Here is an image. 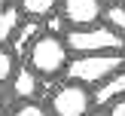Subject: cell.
Wrapping results in <instances>:
<instances>
[{"instance_id":"12","label":"cell","mask_w":125,"mask_h":116,"mask_svg":"<svg viewBox=\"0 0 125 116\" xmlns=\"http://www.w3.org/2000/svg\"><path fill=\"white\" fill-rule=\"evenodd\" d=\"M15 67H18V58L12 55V49L9 46H0V85H6L12 79Z\"/></svg>"},{"instance_id":"3","label":"cell","mask_w":125,"mask_h":116,"mask_svg":"<svg viewBox=\"0 0 125 116\" xmlns=\"http://www.w3.org/2000/svg\"><path fill=\"white\" fill-rule=\"evenodd\" d=\"M122 67H125L122 52H113V55H76L67 64V76H70V83H79V85L89 89V85H101L104 79H110Z\"/></svg>"},{"instance_id":"15","label":"cell","mask_w":125,"mask_h":116,"mask_svg":"<svg viewBox=\"0 0 125 116\" xmlns=\"http://www.w3.org/2000/svg\"><path fill=\"white\" fill-rule=\"evenodd\" d=\"M6 6H9V0H0V9H6Z\"/></svg>"},{"instance_id":"17","label":"cell","mask_w":125,"mask_h":116,"mask_svg":"<svg viewBox=\"0 0 125 116\" xmlns=\"http://www.w3.org/2000/svg\"><path fill=\"white\" fill-rule=\"evenodd\" d=\"M0 113H3V95H0Z\"/></svg>"},{"instance_id":"10","label":"cell","mask_w":125,"mask_h":116,"mask_svg":"<svg viewBox=\"0 0 125 116\" xmlns=\"http://www.w3.org/2000/svg\"><path fill=\"white\" fill-rule=\"evenodd\" d=\"M15 6H18L28 18L40 21V18H49V15H55V12H58L61 0H18Z\"/></svg>"},{"instance_id":"6","label":"cell","mask_w":125,"mask_h":116,"mask_svg":"<svg viewBox=\"0 0 125 116\" xmlns=\"http://www.w3.org/2000/svg\"><path fill=\"white\" fill-rule=\"evenodd\" d=\"M9 92L15 101H34L40 95V73L31 70L28 64H18L12 79H9Z\"/></svg>"},{"instance_id":"8","label":"cell","mask_w":125,"mask_h":116,"mask_svg":"<svg viewBox=\"0 0 125 116\" xmlns=\"http://www.w3.org/2000/svg\"><path fill=\"white\" fill-rule=\"evenodd\" d=\"M37 37H43V28H40V21H34V18H31L28 24L21 21V28L15 31V37H12V55H21V58H28V52H31V46H34L37 43Z\"/></svg>"},{"instance_id":"13","label":"cell","mask_w":125,"mask_h":116,"mask_svg":"<svg viewBox=\"0 0 125 116\" xmlns=\"http://www.w3.org/2000/svg\"><path fill=\"white\" fill-rule=\"evenodd\" d=\"M9 116H49V110L43 104H37V101H18L9 110Z\"/></svg>"},{"instance_id":"2","label":"cell","mask_w":125,"mask_h":116,"mask_svg":"<svg viewBox=\"0 0 125 116\" xmlns=\"http://www.w3.org/2000/svg\"><path fill=\"white\" fill-rule=\"evenodd\" d=\"M70 49H67L64 37H52V34H43L37 37V43L31 46L28 52V67L37 70L40 76H58V73H67V64H70Z\"/></svg>"},{"instance_id":"4","label":"cell","mask_w":125,"mask_h":116,"mask_svg":"<svg viewBox=\"0 0 125 116\" xmlns=\"http://www.w3.org/2000/svg\"><path fill=\"white\" fill-rule=\"evenodd\" d=\"M95 107V95L79 83H64L49 95L52 116H89Z\"/></svg>"},{"instance_id":"14","label":"cell","mask_w":125,"mask_h":116,"mask_svg":"<svg viewBox=\"0 0 125 116\" xmlns=\"http://www.w3.org/2000/svg\"><path fill=\"white\" fill-rule=\"evenodd\" d=\"M107 116H125V98H119V101H113L107 107Z\"/></svg>"},{"instance_id":"16","label":"cell","mask_w":125,"mask_h":116,"mask_svg":"<svg viewBox=\"0 0 125 116\" xmlns=\"http://www.w3.org/2000/svg\"><path fill=\"white\" fill-rule=\"evenodd\" d=\"M89 116H107V113H95V110H92V113H89Z\"/></svg>"},{"instance_id":"18","label":"cell","mask_w":125,"mask_h":116,"mask_svg":"<svg viewBox=\"0 0 125 116\" xmlns=\"http://www.w3.org/2000/svg\"><path fill=\"white\" fill-rule=\"evenodd\" d=\"M107 3H125V0H107Z\"/></svg>"},{"instance_id":"11","label":"cell","mask_w":125,"mask_h":116,"mask_svg":"<svg viewBox=\"0 0 125 116\" xmlns=\"http://www.w3.org/2000/svg\"><path fill=\"white\" fill-rule=\"evenodd\" d=\"M104 24L125 37V3H107L104 6Z\"/></svg>"},{"instance_id":"7","label":"cell","mask_w":125,"mask_h":116,"mask_svg":"<svg viewBox=\"0 0 125 116\" xmlns=\"http://www.w3.org/2000/svg\"><path fill=\"white\" fill-rule=\"evenodd\" d=\"M95 107H110L113 101H119L125 98V67L122 70H116L110 79H104L101 85H95Z\"/></svg>"},{"instance_id":"9","label":"cell","mask_w":125,"mask_h":116,"mask_svg":"<svg viewBox=\"0 0 125 116\" xmlns=\"http://www.w3.org/2000/svg\"><path fill=\"white\" fill-rule=\"evenodd\" d=\"M18 28H21V9L15 3H9L6 9H0V46H6Z\"/></svg>"},{"instance_id":"1","label":"cell","mask_w":125,"mask_h":116,"mask_svg":"<svg viewBox=\"0 0 125 116\" xmlns=\"http://www.w3.org/2000/svg\"><path fill=\"white\" fill-rule=\"evenodd\" d=\"M64 43L70 49V55H113L125 52V37L116 34L107 24H92V28H70L64 34Z\"/></svg>"},{"instance_id":"5","label":"cell","mask_w":125,"mask_h":116,"mask_svg":"<svg viewBox=\"0 0 125 116\" xmlns=\"http://www.w3.org/2000/svg\"><path fill=\"white\" fill-rule=\"evenodd\" d=\"M104 0H61L58 12L67 21V28H92L104 18Z\"/></svg>"}]
</instances>
